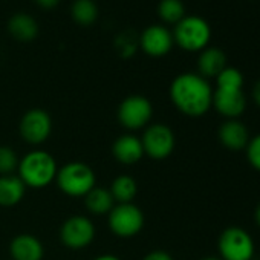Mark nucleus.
<instances>
[{"label":"nucleus","instance_id":"412c9836","mask_svg":"<svg viewBox=\"0 0 260 260\" xmlns=\"http://www.w3.org/2000/svg\"><path fill=\"white\" fill-rule=\"evenodd\" d=\"M71 16L78 25L89 26L98 17V7L93 0H75L71 7Z\"/></svg>","mask_w":260,"mask_h":260},{"label":"nucleus","instance_id":"423d86ee","mask_svg":"<svg viewBox=\"0 0 260 260\" xmlns=\"http://www.w3.org/2000/svg\"><path fill=\"white\" fill-rule=\"evenodd\" d=\"M217 249L222 260H252L255 254L251 234L240 226L225 228L219 236Z\"/></svg>","mask_w":260,"mask_h":260},{"label":"nucleus","instance_id":"6e6552de","mask_svg":"<svg viewBox=\"0 0 260 260\" xmlns=\"http://www.w3.org/2000/svg\"><path fill=\"white\" fill-rule=\"evenodd\" d=\"M153 115V106L149 98L143 95H130L124 98L118 107L116 116L122 127L128 130L144 128Z\"/></svg>","mask_w":260,"mask_h":260},{"label":"nucleus","instance_id":"7c9ffc66","mask_svg":"<svg viewBox=\"0 0 260 260\" xmlns=\"http://www.w3.org/2000/svg\"><path fill=\"white\" fill-rule=\"evenodd\" d=\"M201 260H222L220 257H216V255H208V257H204Z\"/></svg>","mask_w":260,"mask_h":260},{"label":"nucleus","instance_id":"c85d7f7f","mask_svg":"<svg viewBox=\"0 0 260 260\" xmlns=\"http://www.w3.org/2000/svg\"><path fill=\"white\" fill-rule=\"evenodd\" d=\"M93 260H121L119 257L113 255V254H101L98 257H95Z\"/></svg>","mask_w":260,"mask_h":260},{"label":"nucleus","instance_id":"b1692460","mask_svg":"<svg viewBox=\"0 0 260 260\" xmlns=\"http://www.w3.org/2000/svg\"><path fill=\"white\" fill-rule=\"evenodd\" d=\"M19 161L17 153L11 147L0 146V176L13 175V172L19 167Z\"/></svg>","mask_w":260,"mask_h":260},{"label":"nucleus","instance_id":"f257e3e1","mask_svg":"<svg viewBox=\"0 0 260 260\" xmlns=\"http://www.w3.org/2000/svg\"><path fill=\"white\" fill-rule=\"evenodd\" d=\"M170 100L175 107L191 118L205 115L213 104V89L199 74L185 72L170 84Z\"/></svg>","mask_w":260,"mask_h":260},{"label":"nucleus","instance_id":"39448f33","mask_svg":"<svg viewBox=\"0 0 260 260\" xmlns=\"http://www.w3.org/2000/svg\"><path fill=\"white\" fill-rule=\"evenodd\" d=\"M211 39V28L205 19L199 16H187L175 26L173 42L184 51H204Z\"/></svg>","mask_w":260,"mask_h":260},{"label":"nucleus","instance_id":"4468645a","mask_svg":"<svg viewBox=\"0 0 260 260\" xmlns=\"http://www.w3.org/2000/svg\"><path fill=\"white\" fill-rule=\"evenodd\" d=\"M112 153L119 164L134 166L141 161L144 156V149L141 144V138H137L132 134L121 135L115 140L112 146Z\"/></svg>","mask_w":260,"mask_h":260},{"label":"nucleus","instance_id":"a878e982","mask_svg":"<svg viewBox=\"0 0 260 260\" xmlns=\"http://www.w3.org/2000/svg\"><path fill=\"white\" fill-rule=\"evenodd\" d=\"M143 260H173V257L167 251L155 249V251H150L149 254H146Z\"/></svg>","mask_w":260,"mask_h":260},{"label":"nucleus","instance_id":"1a4fd4ad","mask_svg":"<svg viewBox=\"0 0 260 260\" xmlns=\"http://www.w3.org/2000/svg\"><path fill=\"white\" fill-rule=\"evenodd\" d=\"M141 144L144 149V155L150 156L152 159L161 161L173 153L176 138L173 130L169 125L156 122L146 127L141 138Z\"/></svg>","mask_w":260,"mask_h":260},{"label":"nucleus","instance_id":"bb28decb","mask_svg":"<svg viewBox=\"0 0 260 260\" xmlns=\"http://www.w3.org/2000/svg\"><path fill=\"white\" fill-rule=\"evenodd\" d=\"M36 4L40 5L43 10H52L60 4V0H36Z\"/></svg>","mask_w":260,"mask_h":260},{"label":"nucleus","instance_id":"ddd939ff","mask_svg":"<svg viewBox=\"0 0 260 260\" xmlns=\"http://www.w3.org/2000/svg\"><path fill=\"white\" fill-rule=\"evenodd\" d=\"M220 144L231 150V152H240L245 150L249 143V132L246 125L239 119H226L222 122L217 132Z\"/></svg>","mask_w":260,"mask_h":260},{"label":"nucleus","instance_id":"393cba45","mask_svg":"<svg viewBox=\"0 0 260 260\" xmlns=\"http://www.w3.org/2000/svg\"><path fill=\"white\" fill-rule=\"evenodd\" d=\"M245 152H246V159H248L249 166L254 170L260 172V134L249 140Z\"/></svg>","mask_w":260,"mask_h":260},{"label":"nucleus","instance_id":"dca6fc26","mask_svg":"<svg viewBox=\"0 0 260 260\" xmlns=\"http://www.w3.org/2000/svg\"><path fill=\"white\" fill-rule=\"evenodd\" d=\"M226 68V55L219 48H205L198 58L199 75L207 78H216Z\"/></svg>","mask_w":260,"mask_h":260},{"label":"nucleus","instance_id":"cd10ccee","mask_svg":"<svg viewBox=\"0 0 260 260\" xmlns=\"http://www.w3.org/2000/svg\"><path fill=\"white\" fill-rule=\"evenodd\" d=\"M252 100H254V103L260 107V80L254 84V87H252Z\"/></svg>","mask_w":260,"mask_h":260},{"label":"nucleus","instance_id":"5701e85b","mask_svg":"<svg viewBox=\"0 0 260 260\" xmlns=\"http://www.w3.org/2000/svg\"><path fill=\"white\" fill-rule=\"evenodd\" d=\"M138 43H140V39L137 37V34L134 31H122L115 39V48L119 52V55L124 58H128L134 55Z\"/></svg>","mask_w":260,"mask_h":260},{"label":"nucleus","instance_id":"2eb2a0df","mask_svg":"<svg viewBox=\"0 0 260 260\" xmlns=\"http://www.w3.org/2000/svg\"><path fill=\"white\" fill-rule=\"evenodd\" d=\"M10 255L13 260H43V243L32 234H19L10 243Z\"/></svg>","mask_w":260,"mask_h":260},{"label":"nucleus","instance_id":"f8f14e48","mask_svg":"<svg viewBox=\"0 0 260 260\" xmlns=\"http://www.w3.org/2000/svg\"><path fill=\"white\" fill-rule=\"evenodd\" d=\"M140 45L150 57H162L173 46V34L161 25H152L141 32Z\"/></svg>","mask_w":260,"mask_h":260},{"label":"nucleus","instance_id":"9d476101","mask_svg":"<svg viewBox=\"0 0 260 260\" xmlns=\"http://www.w3.org/2000/svg\"><path fill=\"white\" fill-rule=\"evenodd\" d=\"M95 237V225L86 216H71L60 228V239L69 249H84Z\"/></svg>","mask_w":260,"mask_h":260},{"label":"nucleus","instance_id":"9b49d317","mask_svg":"<svg viewBox=\"0 0 260 260\" xmlns=\"http://www.w3.org/2000/svg\"><path fill=\"white\" fill-rule=\"evenodd\" d=\"M20 137L32 146L45 143L52 132V119L43 109H31L20 119Z\"/></svg>","mask_w":260,"mask_h":260},{"label":"nucleus","instance_id":"c756f323","mask_svg":"<svg viewBox=\"0 0 260 260\" xmlns=\"http://www.w3.org/2000/svg\"><path fill=\"white\" fill-rule=\"evenodd\" d=\"M254 217H255V223L260 226V204L257 205V208H255V213H254Z\"/></svg>","mask_w":260,"mask_h":260},{"label":"nucleus","instance_id":"7ed1b4c3","mask_svg":"<svg viewBox=\"0 0 260 260\" xmlns=\"http://www.w3.org/2000/svg\"><path fill=\"white\" fill-rule=\"evenodd\" d=\"M19 178L29 188H45L55 181L58 167L55 158L45 150H32L19 161Z\"/></svg>","mask_w":260,"mask_h":260},{"label":"nucleus","instance_id":"f3484780","mask_svg":"<svg viewBox=\"0 0 260 260\" xmlns=\"http://www.w3.org/2000/svg\"><path fill=\"white\" fill-rule=\"evenodd\" d=\"M26 185L19 176L5 175L0 176V205L2 207H14L25 196Z\"/></svg>","mask_w":260,"mask_h":260},{"label":"nucleus","instance_id":"4be33fe9","mask_svg":"<svg viewBox=\"0 0 260 260\" xmlns=\"http://www.w3.org/2000/svg\"><path fill=\"white\" fill-rule=\"evenodd\" d=\"M158 14L166 23H178L185 17V8L181 0H161L158 5Z\"/></svg>","mask_w":260,"mask_h":260},{"label":"nucleus","instance_id":"aec40b11","mask_svg":"<svg viewBox=\"0 0 260 260\" xmlns=\"http://www.w3.org/2000/svg\"><path fill=\"white\" fill-rule=\"evenodd\" d=\"M112 198L118 204H130L134 202L137 193H138V184L137 181L128 176V175H121L113 179L110 188H109Z\"/></svg>","mask_w":260,"mask_h":260},{"label":"nucleus","instance_id":"f03ea898","mask_svg":"<svg viewBox=\"0 0 260 260\" xmlns=\"http://www.w3.org/2000/svg\"><path fill=\"white\" fill-rule=\"evenodd\" d=\"M211 107L226 119H237L245 112L246 96L243 93V75L239 69L226 66L216 77Z\"/></svg>","mask_w":260,"mask_h":260},{"label":"nucleus","instance_id":"a211bd4d","mask_svg":"<svg viewBox=\"0 0 260 260\" xmlns=\"http://www.w3.org/2000/svg\"><path fill=\"white\" fill-rule=\"evenodd\" d=\"M8 31L20 42H31L39 34V25L36 19L26 13L14 14L8 22Z\"/></svg>","mask_w":260,"mask_h":260},{"label":"nucleus","instance_id":"0eeeda50","mask_svg":"<svg viewBox=\"0 0 260 260\" xmlns=\"http://www.w3.org/2000/svg\"><path fill=\"white\" fill-rule=\"evenodd\" d=\"M110 231L122 239L137 236L144 226V213L134 202L116 204L107 214Z\"/></svg>","mask_w":260,"mask_h":260},{"label":"nucleus","instance_id":"6ab92c4d","mask_svg":"<svg viewBox=\"0 0 260 260\" xmlns=\"http://www.w3.org/2000/svg\"><path fill=\"white\" fill-rule=\"evenodd\" d=\"M84 205L92 214H109L110 210L115 207V201L107 188L103 187H93L86 196H84Z\"/></svg>","mask_w":260,"mask_h":260},{"label":"nucleus","instance_id":"20e7f679","mask_svg":"<svg viewBox=\"0 0 260 260\" xmlns=\"http://www.w3.org/2000/svg\"><path fill=\"white\" fill-rule=\"evenodd\" d=\"M57 187L71 198H84L95 185V172L84 162L72 161L58 169L55 176Z\"/></svg>","mask_w":260,"mask_h":260}]
</instances>
